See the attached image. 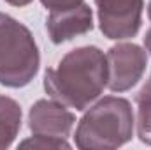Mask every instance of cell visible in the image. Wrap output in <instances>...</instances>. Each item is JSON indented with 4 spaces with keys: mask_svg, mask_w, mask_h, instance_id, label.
Wrapping results in <instances>:
<instances>
[{
    "mask_svg": "<svg viewBox=\"0 0 151 150\" xmlns=\"http://www.w3.org/2000/svg\"><path fill=\"white\" fill-rule=\"evenodd\" d=\"M148 18L151 20V2H150V5H148Z\"/></svg>",
    "mask_w": 151,
    "mask_h": 150,
    "instance_id": "cell-14",
    "label": "cell"
},
{
    "mask_svg": "<svg viewBox=\"0 0 151 150\" xmlns=\"http://www.w3.org/2000/svg\"><path fill=\"white\" fill-rule=\"evenodd\" d=\"M40 4L49 11H67L83 4V0H40Z\"/></svg>",
    "mask_w": 151,
    "mask_h": 150,
    "instance_id": "cell-11",
    "label": "cell"
},
{
    "mask_svg": "<svg viewBox=\"0 0 151 150\" xmlns=\"http://www.w3.org/2000/svg\"><path fill=\"white\" fill-rule=\"evenodd\" d=\"M99 27L107 39L134 37L142 23L144 0H95Z\"/></svg>",
    "mask_w": 151,
    "mask_h": 150,
    "instance_id": "cell-5",
    "label": "cell"
},
{
    "mask_svg": "<svg viewBox=\"0 0 151 150\" xmlns=\"http://www.w3.org/2000/svg\"><path fill=\"white\" fill-rule=\"evenodd\" d=\"M134 110L123 97L107 95L93 104L77 124L76 147L81 150H113L134 136Z\"/></svg>",
    "mask_w": 151,
    "mask_h": 150,
    "instance_id": "cell-2",
    "label": "cell"
},
{
    "mask_svg": "<svg viewBox=\"0 0 151 150\" xmlns=\"http://www.w3.org/2000/svg\"><path fill=\"white\" fill-rule=\"evenodd\" d=\"M137 136L144 145H151V78L137 94Z\"/></svg>",
    "mask_w": 151,
    "mask_h": 150,
    "instance_id": "cell-9",
    "label": "cell"
},
{
    "mask_svg": "<svg viewBox=\"0 0 151 150\" xmlns=\"http://www.w3.org/2000/svg\"><path fill=\"white\" fill-rule=\"evenodd\" d=\"M74 124V113L55 99H39L28 111V127L37 136L67 140Z\"/></svg>",
    "mask_w": 151,
    "mask_h": 150,
    "instance_id": "cell-6",
    "label": "cell"
},
{
    "mask_svg": "<svg viewBox=\"0 0 151 150\" xmlns=\"http://www.w3.org/2000/svg\"><path fill=\"white\" fill-rule=\"evenodd\" d=\"M40 55L32 32L9 14L0 12V85L27 87L39 73Z\"/></svg>",
    "mask_w": 151,
    "mask_h": 150,
    "instance_id": "cell-3",
    "label": "cell"
},
{
    "mask_svg": "<svg viewBox=\"0 0 151 150\" xmlns=\"http://www.w3.org/2000/svg\"><path fill=\"white\" fill-rule=\"evenodd\" d=\"M21 149H70V143L63 138H51V136H37L34 134L28 140L19 143Z\"/></svg>",
    "mask_w": 151,
    "mask_h": 150,
    "instance_id": "cell-10",
    "label": "cell"
},
{
    "mask_svg": "<svg viewBox=\"0 0 151 150\" xmlns=\"http://www.w3.org/2000/svg\"><path fill=\"white\" fill-rule=\"evenodd\" d=\"M21 129V108L7 95H0V150L9 149Z\"/></svg>",
    "mask_w": 151,
    "mask_h": 150,
    "instance_id": "cell-8",
    "label": "cell"
},
{
    "mask_svg": "<svg viewBox=\"0 0 151 150\" xmlns=\"http://www.w3.org/2000/svg\"><path fill=\"white\" fill-rule=\"evenodd\" d=\"M107 87V58L97 46H81L69 51L56 67L46 69L47 95L76 111L86 110Z\"/></svg>",
    "mask_w": 151,
    "mask_h": 150,
    "instance_id": "cell-1",
    "label": "cell"
},
{
    "mask_svg": "<svg viewBox=\"0 0 151 150\" xmlns=\"http://www.w3.org/2000/svg\"><path fill=\"white\" fill-rule=\"evenodd\" d=\"M9 5H14V7H25V5H28L32 0H5Z\"/></svg>",
    "mask_w": 151,
    "mask_h": 150,
    "instance_id": "cell-12",
    "label": "cell"
},
{
    "mask_svg": "<svg viewBox=\"0 0 151 150\" xmlns=\"http://www.w3.org/2000/svg\"><path fill=\"white\" fill-rule=\"evenodd\" d=\"M107 87L111 92L134 88L146 73L148 51L134 42H119L109 48L107 55Z\"/></svg>",
    "mask_w": 151,
    "mask_h": 150,
    "instance_id": "cell-4",
    "label": "cell"
},
{
    "mask_svg": "<svg viewBox=\"0 0 151 150\" xmlns=\"http://www.w3.org/2000/svg\"><path fill=\"white\" fill-rule=\"evenodd\" d=\"M144 46H146V51L151 55V28L146 32V36H144Z\"/></svg>",
    "mask_w": 151,
    "mask_h": 150,
    "instance_id": "cell-13",
    "label": "cell"
},
{
    "mask_svg": "<svg viewBox=\"0 0 151 150\" xmlns=\"http://www.w3.org/2000/svg\"><path fill=\"white\" fill-rule=\"evenodd\" d=\"M46 28L55 44L67 42L93 28V11L84 2L67 11H51L46 20Z\"/></svg>",
    "mask_w": 151,
    "mask_h": 150,
    "instance_id": "cell-7",
    "label": "cell"
}]
</instances>
